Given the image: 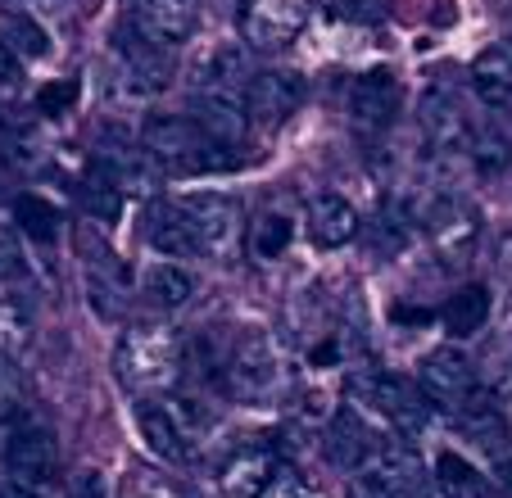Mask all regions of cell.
I'll return each mask as SVG.
<instances>
[{"instance_id":"6da1fadb","label":"cell","mask_w":512,"mask_h":498,"mask_svg":"<svg viewBox=\"0 0 512 498\" xmlns=\"http://www.w3.org/2000/svg\"><path fill=\"white\" fill-rule=\"evenodd\" d=\"M141 141H145V150L159 159V168H164V173H177V177L227 173V168H236L232 145H218L195 118H177V114L145 118Z\"/></svg>"},{"instance_id":"7a4b0ae2","label":"cell","mask_w":512,"mask_h":498,"mask_svg":"<svg viewBox=\"0 0 512 498\" xmlns=\"http://www.w3.org/2000/svg\"><path fill=\"white\" fill-rule=\"evenodd\" d=\"M349 399L363 412H377L381 422H390L399 435H417L431 426L435 403L426 399L422 385L404 381V376H386V372H363L349 376Z\"/></svg>"},{"instance_id":"3957f363","label":"cell","mask_w":512,"mask_h":498,"mask_svg":"<svg viewBox=\"0 0 512 498\" xmlns=\"http://www.w3.org/2000/svg\"><path fill=\"white\" fill-rule=\"evenodd\" d=\"M177 367H182V345L168 326H132L118 340V376L132 390H164L177 381Z\"/></svg>"},{"instance_id":"277c9868","label":"cell","mask_w":512,"mask_h":498,"mask_svg":"<svg viewBox=\"0 0 512 498\" xmlns=\"http://www.w3.org/2000/svg\"><path fill=\"white\" fill-rule=\"evenodd\" d=\"M313 0H241V37L254 50H281L309 23Z\"/></svg>"},{"instance_id":"5b68a950","label":"cell","mask_w":512,"mask_h":498,"mask_svg":"<svg viewBox=\"0 0 512 498\" xmlns=\"http://www.w3.org/2000/svg\"><path fill=\"white\" fill-rule=\"evenodd\" d=\"M96 168L118 186V191H155L159 186V159L145 150L141 136H127V132H105L100 136V150H96Z\"/></svg>"},{"instance_id":"8992f818","label":"cell","mask_w":512,"mask_h":498,"mask_svg":"<svg viewBox=\"0 0 512 498\" xmlns=\"http://www.w3.org/2000/svg\"><path fill=\"white\" fill-rule=\"evenodd\" d=\"M182 213L191 218L200 254L223 259V254L236 249V240H241V204H236L232 195H186Z\"/></svg>"},{"instance_id":"52a82bcc","label":"cell","mask_w":512,"mask_h":498,"mask_svg":"<svg viewBox=\"0 0 512 498\" xmlns=\"http://www.w3.org/2000/svg\"><path fill=\"white\" fill-rule=\"evenodd\" d=\"M304 77L295 73V68H268V73H254L250 82H245V109H250L254 123L263 127H277L286 123L295 109L304 105Z\"/></svg>"},{"instance_id":"ba28073f","label":"cell","mask_w":512,"mask_h":498,"mask_svg":"<svg viewBox=\"0 0 512 498\" xmlns=\"http://www.w3.org/2000/svg\"><path fill=\"white\" fill-rule=\"evenodd\" d=\"M55 462H59V449H55V435L46 426H19V431L5 440V471L19 489H41L50 476H55Z\"/></svg>"},{"instance_id":"9c48e42d","label":"cell","mask_w":512,"mask_h":498,"mask_svg":"<svg viewBox=\"0 0 512 498\" xmlns=\"http://www.w3.org/2000/svg\"><path fill=\"white\" fill-rule=\"evenodd\" d=\"M399 114V82L386 73V68H372V73L354 77L349 87V118H354L358 132H386Z\"/></svg>"},{"instance_id":"30bf717a","label":"cell","mask_w":512,"mask_h":498,"mask_svg":"<svg viewBox=\"0 0 512 498\" xmlns=\"http://www.w3.org/2000/svg\"><path fill=\"white\" fill-rule=\"evenodd\" d=\"M422 390L435 408L454 412L476 394V372L458 349H435V354L422 363Z\"/></svg>"},{"instance_id":"8fae6325","label":"cell","mask_w":512,"mask_h":498,"mask_svg":"<svg viewBox=\"0 0 512 498\" xmlns=\"http://www.w3.org/2000/svg\"><path fill=\"white\" fill-rule=\"evenodd\" d=\"M136 28L164 50H173L200 28V0H136Z\"/></svg>"},{"instance_id":"7c38bea8","label":"cell","mask_w":512,"mask_h":498,"mask_svg":"<svg viewBox=\"0 0 512 498\" xmlns=\"http://www.w3.org/2000/svg\"><path fill=\"white\" fill-rule=\"evenodd\" d=\"M223 381L236 399H263V394L277 390L281 372H277V358H272L268 340H245L241 349L232 354V363L223 367Z\"/></svg>"},{"instance_id":"4fadbf2b","label":"cell","mask_w":512,"mask_h":498,"mask_svg":"<svg viewBox=\"0 0 512 498\" xmlns=\"http://www.w3.org/2000/svg\"><path fill=\"white\" fill-rule=\"evenodd\" d=\"M191 118L213 136L218 145H241L250 132V109L236 91H195L191 100Z\"/></svg>"},{"instance_id":"5bb4252c","label":"cell","mask_w":512,"mask_h":498,"mask_svg":"<svg viewBox=\"0 0 512 498\" xmlns=\"http://www.w3.org/2000/svg\"><path fill=\"white\" fill-rule=\"evenodd\" d=\"M145 245L159 249L164 259H195L200 245H195V231H191V218L182 213V204H168V200H155L145 209V227H141Z\"/></svg>"},{"instance_id":"9a60e30c","label":"cell","mask_w":512,"mask_h":498,"mask_svg":"<svg viewBox=\"0 0 512 498\" xmlns=\"http://www.w3.org/2000/svg\"><path fill=\"white\" fill-rule=\"evenodd\" d=\"M472 91L481 105L512 109V41H494L472 64Z\"/></svg>"},{"instance_id":"2e32d148","label":"cell","mask_w":512,"mask_h":498,"mask_svg":"<svg viewBox=\"0 0 512 498\" xmlns=\"http://www.w3.org/2000/svg\"><path fill=\"white\" fill-rule=\"evenodd\" d=\"M372 476L404 498H422L426 489H431V476H426L422 458H417L408 444H386V449L372 453Z\"/></svg>"},{"instance_id":"e0dca14e","label":"cell","mask_w":512,"mask_h":498,"mask_svg":"<svg viewBox=\"0 0 512 498\" xmlns=\"http://www.w3.org/2000/svg\"><path fill=\"white\" fill-rule=\"evenodd\" d=\"M118 55H123L127 73L136 77V87H141V91H145V87H150V91L164 87L168 73H173V64H168V50L159 46V41L145 37L136 23L123 32V37H118Z\"/></svg>"},{"instance_id":"ac0fdd59","label":"cell","mask_w":512,"mask_h":498,"mask_svg":"<svg viewBox=\"0 0 512 498\" xmlns=\"http://www.w3.org/2000/svg\"><path fill=\"white\" fill-rule=\"evenodd\" d=\"M309 240L318 249H340L354 240L358 231V213L349 200H340V195H318V200L309 204Z\"/></svg>"},{"instance_id":"d6986e66","label":"cell","mask_w":512,"mask_h":498,"mask_svg":"<svg viewBox=\"0 0 512 498\" xmlns=\"http://www.w3.org/2000/svg\"><path fill=\"white\" fill-rule=\"evenodd\" d=\"M136 431H141L145 449L159 453L164 462H177L186 453V431H182V422H177L164 403H150V399L136 403Z\"/></svg>"},{"instance_id":"ffe728a7","label":"cell","mask_w":512,"mask_h":498,"mask_svg":"<svg viewBox=\"0 0 512 498\" xmlns=\"http://www.w3.org/2000/svg\"><path fill=\"white\" fill-rule=\"evenodd\" d=\"M422 132L440 150H454V145L467 141V114L454 100V91H426L422 96Z\"/></svg>"},{"instance_id":"44dd1931","label":"cell","mask_w":512,"mask_h":498,"mask_svg":"<svg viewBox=\"0 0 512 498\" xmlns=\"http://www.w3.org/2000/svg\"><path fill=\"white\" fill-rule=\"evenodd\" d=\"M327 449H331V458H336L340 467H363V462L377 453V444H372V431L363 426V417L345 408L336 422H331V431H327Z\"/></svg>"},{"instance_id":"7402d4cb","label":"cell","mask_w":512,"mask_h":498,"mask_svg":"<svg viewBox=\"0 0 512 498\" xmlns=\"http://www.w3.org/2000/svg\"><path fill=\"white\" fill-rule=\"evenodd\" d=\"M277 476L268 449H241L232 462L223 467V489L232 498H259V489Z\"/></svg>"},{"instance_id":"603a6c76","label":"cell","mask_w":512,"mask_h":498,"mask_svg":"<svg viewBox=\"0 0 512 498\" xmlns=\"http://www.w3.org/2000/svg\"><path fill=\"white\" fill-rule=\"evenodd\" d=\"M245 73V50L241 46H213L209 55L195 64V91H241Z\"/></svg>"},{"instance_id":"cb8c5ba5","label":"cell","mask_w":512,"mask_h":498,"mask_svg":"<svg viewBox=\"0 0 512 498\" xmlns=\"http://www.w3.org/2000/svg\"><path fill=\"white\" fill-rule=\"evenodd\" d=\"M445 331L454 340H467V336H476L485 322H490V290L485 286H463L458 295H449V304H445Z\"/></svg>"},{"instance_id":"d4e9b609","label":"cell","mask_w":512,"mask_h":498,"mask_svg":"<svg viewBox=\"0 0 512 498\" xmlns=\"http://www.w3.org/2000/svg\"><path fill=\"white\" fill-rule=\"evenodd\" d=\"M426 231L435 236V245H445L458 254V249L476 236V213L458 200H435L431 213H426Z\"/></svg>"},{"instance_id":"484cf974","label":"cell","mask_w":512,"mask_h":498,"mask_svg":"<svg viewBox=\"0 0 512 498\" xmlns=\"http://www.w3.org/2000/svg\"><path fill=\"white\" fill-rule=\"evenodd\" d=\"M435 489L445 498H490V480L463 453H440L435 458Z\"/></svg>"},{"instance_id":"4316f807","label":"cell","mask_w":512,"mask_h":498,"mask_svg":"<svg viewBox=\"0 0 512 498\" xmlns=\"http://www.w3.org/2000/svg\"><path fill=\"white\" fill-rule=\"evenodd\" d=\"M145 295L159 308H182L195 295V272H186L182 263H155L145 268Z\"/></svg>"},{"instance_id":"83f0119b","label":"cell","mask_w":512,"mask_h":498,"mask_svg":"<svg viewBox=\"0 0 512 498\" xmlns=\"http://www.w3.org/2000/svg\"><path fill=\"white\" fill-rule=\"evenodd\" d=\"M454 417H458V426H463L467 435H476V440L485 444V449H499V440H503V412H499V403H490L485 394H472L463 408H454Z\"/></svg>"},{"instance_id":"f1b7e54d","label":"cell","mask_w":512,"mask_h":498,"mask_svg":"<svg viewBox=\"0 0 512 498\" xmlns=\"http://www.w3.org/2000/svg\"><path fill=\"white\" fill-rule=\"evenodd\" d=\"M14 222L19 231H28L32 240H55L59 236V209L41 195H19L14 200Z\"/></svg>"},{"instance_id":"f546056e","label":"cell","mask_w":512,"mask_h":498,"mask_svg":"<svg viewBox=\"0 0 512 498\" xmlns=\"http://www.w3.org/2000/svg\"><path fill=\"white\" fill-rule=\"evenodd\" d=\"M78 200H82V209H87L91 218H100V222H114L118 213H123V191H118L100 168L78 186Z\"/></svg>"},{"instance_id":"4dcf8cb0","label":"cell","mask_w":512,"mask_h":498,"mask_svg":"<svg viewBox=\"0 0 512 498\" xmlns=\"http://www.w3.org/2000/svg\"><path fill=\"white\" fill-rule=\"evenodd\" d=\"M32 336V317L23 304L14 299H0V358H14Z\"/></svg>"},{"instance_id":"1f68e13d","label":"cell","mask_w":512,"mask_h":498,"mask_svg":"<svg viewBox=\"0 0 512 498\" xmlns=\"http://www.w3.org/2000/svg\"><path fill=\"white\" fill-rule=\"evenodd\" d=\"M290 236H295L290 218H281V213H268V218L254 222L250 245H254V254H259V259H281V254L290 249Z\"/></svg>"},{"instance_id":"d6a6232c","label":"cell","mask_w":512,"mask_h":498,"mask_svg":"<svg viewBox=\"0 0 512 498\" xmlns=\"http://www.w3.org/2000/svg\"><path fill=\"white\" fill-rule=\"evenodd\" d=\"M0 32H5L0 41H5L10 50H23V55H32V59L50 55V37L32 19H23V14H10V19L0 23Z\"/></svg>"},{"instance_id":"836d02e7","label":"cell","mask_w":512,"mask_h":498,"mask_svg":"<svg viewBox=\"0 0 512 498\" xmlns=\"http://www.w3.org/2000/svg\"><path fill=\"white\" fill-rule=\"evenodd\" d=\"M73 105H78V77L55 82V87H41V96H37V109H41V114H50V118L68 114Z\"/></svg>"},{"instance_id":"e575fe53","label":"cell","mask_w":512,"mask_h":498,"mask_svg":"<svg viewBox=\"0 0 512 498\" xmlns=\"http://www.w3.org/2000/svg\"><path fill=\"white\" fill-rule=\"evenodd\" d=\"M28 272V259H23V245L5 222H0V281H14Z\"/></svg>"},{"instance_id":"d590c367","label":"cell","mask_w":512,"mask_h":498,"mask_svg":"<svg viewBox=\"0 0 512 498\" xmlns=\"http://www.w3.org/2000/svg\"><path fill=\"white\" fill-rule=\"evenodd\" d=\"M19 412V376H14L10 358H0V417Z\"/></svg>"},{"instance_id":"8d00e7d4","label":"cell","mask_w":512,"mask_h":498,"mask_svg":"<svg viewBox=\"0 0 512 498\" xmlns=\"http://www.w3.org/2000/svg\"><path fill=\"white\" fill-rule=\"evenodd\" d=\"M68 498H109V485H105V476H100L96 467L78 471V476H73V485H68Z\"/></svg>"},{"instance_id":"74e56055","label":"cell","mask_w":512,"mask_h":498,"mask_svg":"<svg viewBox=\"0 0 512 498\" xmlns=\"http://www.w3.org/2000/svg\"><path fill=\"white\" fill-rule=\"evenodd\" d=\"M19 82H23V68H19V55H14L5 41H0V91L10 96V91H19Z\"/></svg>"},{"instance_id":"f35d334b","label":"cell","mask_w":512,"mask_h":498,"mask_svg":"<svg viewBox=\"0 0 512 498\" xmlns=\"http://www.w3.org/2000/svg\"><path fill=\"white\" fill-rule=\"evenodd\" d=\"M259 498H304V494H300V485H295V476H290V471H277V476L259 489Z\"/></svg>"},{"instance_id":"ab89813d","label":"cell","mask_w":512,"mask_h":498,"mask_svg":"<svg viewBox=\"0 0 512 498\" xmlns=\"http://www.w3.org/2000/svg\"><path fill=\"white\" fill-rule=\"evenodd\" d=\"M349 498H404V494H395V489H386L377 476H368V480H358V485L349 489Z\"/></svg>"},{"instance_id":"60d3db41","label":"cell","mask_w":512,"mask_h":498,"mask_svg":"<svg viewBox=\"0 0 512 498\" xmlns=\"http://www.w3.org/2000/svg\"><path fill=\"white\" fill-rule=\"evenodd\" d=\"M499 480H503V498H512V458L499 462Z\"/></svg>"},{"instance_id":"b9f144b4","label":"cell","mask_w":512,"mask_h":498,"mask_svg":"<svg viewBox=\"0 0 512 498\" xmlns=\"http://www.w3.org/2000/svg\"><path fill=\"white\" fill-rule=\"evenodd\" d=\"M0 498H32V489H19V485H14L10 494H0Z\"/></svg>"}]
</instances>
